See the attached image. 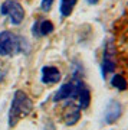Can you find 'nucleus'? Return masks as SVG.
<instances>
[{
  "label": "nucleus",
  "mask_w": 128,
  "mask_h": 130,
  "mask_svg": "<svg viewBox=\"0 0 128 130\" xmlns=\"http://www.w3.org/2000/svg\"><path fill=\"white\" fill-rule=\"evenodd\" d=\"M117 68V46L112 41L106 42L102 54V62H101V72L104 78L108 77L111 72H114Z\"/></svg>",
  "instance_id": "nucleus-5"
},
{
  "label": "nucleus",
  "mask_w": 128,
  "mask_h": 130,
  "mask_svg": "<svg viewBox=\"0 0 128 130\" xmlns=\"http://www.w3.org/2000/svg\"><path fill=\"white\" fill-rule=\"evenodd\" d=\"M60 78H62V74L58 67L45 65L40 71V81L45 85H55L60 81Z\"/></svg>",
  "instance_id": "nucleus-8"
},
{
  "label": "nucleus",
  "mask_w": 128,
  "mask_h": 130,
  "mask_svg": "<svg viewBox=\"0 0 128 130\" xmlns=\"http://www.w3.org/2000/svg\"><path fill=\"white\" fill-rule=\"evenodd\" d=\"M110 83H111V85H112V88L118 90V91H125V90L128 88V81L125 79V77L121 75V74H114Z\"/></svg>",
  "instance_id": "nucleus-12"
},
{
  "label": "nucleus",
  "mask_w": 128,
  "mask_h": 130,
  "mask_svg": "<svg viewBox=\"0 0 128 130\" xmlns=\"http://www.w3.org/2000/svg\"><path fill=\"white\" fill-rule=\"evenodd\" d=\"M33 111V101L23 90H16L10 103L9 114H7V124L10 129L16 126Z\"/></svg>",
  "instance_id": "nucleus-1"
},
{
  "label": "nucleus",
  "mask_w": 128,
  "mask_h": 130,
  "mask_svg": "<svg viewBox=\"0 0 128 130\" xmlns=\"http://www.w3.org/2000/svg\"><path fill=\"white\" fill-rule=\"evenodd\" d=\"M66 106L62 108V114H60V119L63 121L66 126H75L81 120V107L78 106V103L75 101V100H68Z\"/></svg>",
  "instance_id": "nucleus-6"
},
{
  "label": "nucleus",
  "mask_w": 128,
  "mask_h": 130,
  "mask_svg": "<svg viewBox=\"0 0 128 130\" xmlns=\"http://www.w3.org/2000/svg\"><path fill=\"white\" fill-rule=\"evenodd\" d=\"M0 13L7 16L13 25H20L25 19V9L17 0H5L0 6Z\"/></svg>",
  "instance_id": "nucleus-4"
},
{
  "label": "nucleus",
  "mask_w": 128,
  "mask_h": 130,
  "mask_svg": "<svg viewBox=\"0 0 128 130\" xmlns=\"http://www.w3.org/2000/svg\"><path fill=\"white\" fill-rule=\"evenodd\" d=\"M122 114V106L117 100H110L105 107V114H104V121L105 124H114L119 120Z\"/></svg>",
  "instance_id": "nucleus-7"
},
{
  "label": "nucleus",
  "mask_w": 128,
  "mask_h": 130,
  "mask_svg": "<svg viewBox=\"0 0 128 130\" xmlns=\"http://www.w3.org/2000/svg\"><path fill=\"white\" fill-rule=\"evenodd\" d=\"M53 2L55 0H42L40 2V7L43 12H49L52 9V6H53Z\"/></svg>",
  "instance_id": "nucleus-13"
},
{
  "label": "nucleus",
  "mask_w": 128,
  "mask_h": 130,
  "mask_svg": "<svg viewBox=\"0 0 128 130\" xmlns=\"http://www.w3.org/2000/svg\"><path fill=\"white\" fill-rule=\"evenodd\" d=\"M83 81L82 78H79L78 75L75 74L71 78V81L62 84L59 87V90L53 94V101L59 103V101H65V100H75L76 101V97H78L81 88L83 87Z\"/></svg>",
  "instance_id": "nucleus-3"
},
{
  "label": "nucleus",
  "mask_w": 128,
  "mask_h": 130,
  "mask_svg": "<svg viewBox=\"0 0 128 130\" xmlns=\"http://www.w3.org/2000/svg\"><path fill=\"white\" fill-rule=\"evenodd\" d=\"M78 3V0H60L59 2V12L62 18H68L73 12L75 6Z\"/></svg>",
  "instance_id": "nucleus-11"
},
{
  "label": "nucleus",
  "mask_w": 128,
  "mask_h": 130,
  "mask_svg": "<svg viewBox=\"0 0 128 130\" xmlns=\"http://www.w3.org/2000/svg\"><path fill=\"white\" fill-rule=\"evenodd\" d=\"M76 103L81 107V110H87L89 104H91V90L87 84H83V87L81 88L78 97H76Z\"/></svg>",
  "instance_id": "nucleus-10"
},
{
  "label": "nucleus",
  "mask_w": 128,
  "mask_h": 130,
  "mask_svg": "<svg viewBox=\"0 0 128 130\" xmlns=\"http://www.w3.org/2000/svg\"><path fill=\"white\" fill-rule=\"evenodd\" d=\"M87 2L89 3V5H96V3H98L99 0H87Z\"/></svg>",
  "instance_id": "nucleus-14"
},
{
  "label": "nucleus",
  "mask_w": 128,
  "mask_h": 130,
  "mask_svg": "<svg viewBox=\"0 0 128 130\" xmlns=\"http://www.w3.org/2000/svg\"><path fill=\"white\" fill-rule=\"evenodd\" d=\"M29 49L28 41L10 30L0 32V55L10 56L13 54H22Z\"/></svg>",
  "instance_id": "nucleus-2"
},
{
  "label": "nucleus",
  "mask_w": 128,
  "mask_h": 130,
  "mask_svg": "<svg viewBox=\"0 0 128 130\" xmlns=\"http://www.w3.org/2000/svg\"><path fill=\"white\" fill-rule=\"evenodd\" d=\"M53 30H55V26L48 19H42L33 26V35H37V36H48Z\"/></svg>",
  "instance_id": "nucleus-9"
}]
</instances>
